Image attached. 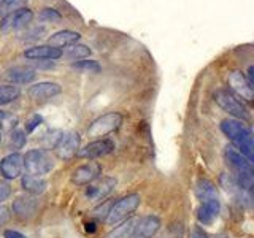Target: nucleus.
Instances as JSON below:
<instances>
[{"label": "nucleus", "instance_id": "18", "mask_svg": "<svg viewBox=\"0 0 254 238\" xmlns=\"http://www.w3.org/2000/svg\"><path fill=\"white\" fill-rule=\"evenodd\" d=\"M13 211L21 219H29L37 211V200L32 197H18L13 202Z\"/></svg>", "mask_w": 254, "mask_h": 238}, {"label": "nucleus", "instance_id": "35", "mask_svg": "<svg viewBox=\"0 0 254 238\" xmlns=\"http://www.w3.org/2000/svg\"><path fill=\"white\" fill-rule=\"evenodd\" d=\"M11 195V186L5 179H0V203L5 202Z\"/></svg>", "mask_w": 254, "mask_h": 238}, {"label": "nucleus", "instance_id": "40", "mask_svg": "<svg viewBox=\"0 0 254 238\" xmlns=\"http://www.w3.org/2000/svg\"><path fill=\"white\" fill-rule=\"evenodd\" d=\"M86 230H87V232H95V224H94V222H87Z\"/></svg>", "mask_w": 254, "mask_h": 238}, {"label": "nucleus", "instance_id": "32", "mask_svg": "<svg viewBox=\"0 0 254 238\" xmlns=\"http://www.w3.org/2000/svg\"><path fill=\"white\" fill-rule=\"evenodd\" d=\"M27 141V137H26V132L22 130H14L11 133V145L16 148V149H21L24 145H26Z\"/></svg>", "mask_w": 254, "mask_h": 238}, {"label": "nucleus", "instance_id": "24", "mask_svg": "<svg viewBox=\"0 0 254 238\" xmlns=\"http://www.w3.org/2000/svg\"><path fill=\"white\" fill-rule=\"evenodd\" d=\"M133 227H135V219H126L123 221L121 226H118L111 230L107 235V238H132Z\"/></svg>", "mask_w": 254, "mask_h": 238}, {"label": "nucleus", "instance_id": "22", "mask_svg": "<svg viewBox=\"0 0 254 238\" xmlns=\"http://www.w3.org/2000/svg\"><path fill=\"white\" fill-rule=\"evenodd\" d=\"M79 38H81V35H79L78 32H75V30H59V32H56V34H53L50 38H48V45L56 46V48L70 46V45L76 43Z\"/></svg>", "mask_w": 254, "mask_h": 238}, {"label": "nucleus", "instance_id": "9", "mask_svg": "<svg viewBox=\"0 0 254 238\" xmlns=\"http://www.w3.org/2000/svg\"><path fill=\"white\" fill-rule=\"evenodd\" d=\"M24 170V156L19 153L8 154L0 161V172L6 179H16Z\"/></svg>", "mask_w": 254, "mask_h": 238}, {"label": "nucleus", "instance_id": "20", "mask_svg": "<svg viewBox=\"0 0 254 238\" xmlns=\"http://www.w3.org/2000/svg\"><path fill=\"white\" fill-rule=\"evenodd\" d=\"M219 181H221V186L224 187L226 192H227V194H230V195H234L238 202L250 200L248 192H246V190H243L240 186L237 184V181H235V178H234V177H230V175H227V173H222Z\"/></svg>", "mask_w": 254, "mask_h": 238}, {"label": "nucleus", "instance_id": "13", "mask_svg": "<svg viewBox=\"0 0 254 238\" xmlns=\"http://www.w3.org/2000/svg\"><path fill=\"white\" fill-rule=\"evenodd\" d=\"M64 54L61 48L50 46V45H40V46H32L29 50L24 51V56L27 59H35V60H43V59H59Z\"/></svg>", "mask_w": 254, "mask_h": 238}, {"label": "nucleus", "instance_id": "33", "mask_svg": "<svg viewBox=\"0 0 254 238\" xmlns=\"http://www.w3.org/2000/svg\"><path fill=\"white\" fill-rule=\"evenodd\" d=\"M111 205H113V203H110V202L103 203V205L97 206V208H95V210L92 211V214H94L95 218H99V219H102V221H105V219H107V216H108V213H110Z\"/></svg>", "mask_w": 254, "mask_h": 238}, {"label": "nucleus", "instance_id": "19", "mask_svg": "<svg viewBox=\"0 0 254 238\" xmlns=\"http://www.w3.org/2000/svg\"><path fill=\"white\" fill-rule=\"evenodd\" d=\"M35 76H37L35 68L24 67V65L13 67V68H10L6 71V78L10 79V81L18 83V84H27L30 81H34Z\"/></svg>", "mask_w": 254, "mask_h": 238}, {"label": "nucleus", "instance_id": "42", "mask_svg": "<svg viewBox=\"0 0 254 238\" xmlns=\"http://www.w3.org/2000/svg\"><path fill=\"white\" fill-rule=\"evenodd\" d=\"M0 141H2V133H0Z\"/></svg>", "mask_w": 254, "mask_h": 238}, {"label": "nucleus", "instance_id": "11", "mask_svg": "<svg viewBox=\"0 0 254 238\" xmlns=\"http://www.w3.org/2000/svg\"><path fill=\"white\" fill-rule=\"evenodd\" d=\"M229 86L230 89H232L237 95H240L242 99H245L246 102H251L253 100V95H254V91H253V86L248 83V79L243 73L240 71H232V73L229 75Z\"/></svg>", "mask_w": 254, "mask_h": 238}, {"label": "nucleus", "instance_id": "17", "mask_svg": "<svg viewBox=\"0 0 254 238\" xmlns=\"http://www.w3.org/2000/svg\"><path fill=\"white\" fill-rule=\"evenodd\" d=\"M219 198H210V200L202 202L200 208L197 211V218L202 224H211L219 214Z\"/></svg>", "mask_w": 254, "mask_h": 238}, {"label": "nucleus", "instance_id": "39", "mask_svg": "<svg viewBox=\"0 0 254 238\" xmlns=\"http://www.w3.org/2000/svg\"><path fill=\"white\" fill-rule=\"evenodd\" d=\"M248 83L251 86H254V67H250L248 68Z\"/></svg>", "mask_w": 254, "mask_h": 238}, {"label": "nucleus", "instance_id": "41", "mask_svg": "<svg viewBox=\"0 0 254 238\" xmlns=\"http://www.w3.org/2000/svg\"><path fill=\"white\" fill-rule=\"evenodd\" d=\"M6 118V115H5V111H2V110H0V124H2L3 122V119Z\"/></svg>", "mask_w": 254, "mask_h": 238}, {"label": "nucleus", "instance_id": "15", "mask_svg": "<svg viewBox=\"0 0 254 238\" xmlns=\"http://www.w3.org/2000/svg\"><path fill=\"white\" fill-rule=\"evenodd\" d=\"M58 94H61V86L58 83H51V81L38 83L29 87V95H30V99H34V100H46Z\"/></svg>", "mask_w": 254, "mask_h": 238}, {"label": "nucleus", "instance_id": "3", "mask_svg": "<svg viewBox=\"0 0 254 238\" xmlns=\"http://www.w3.org/2000/svg\"><path fill=\"white\" fill-rule=\"evenodd\" d=\"M214 100H216V103L222 110L227 111V113L232 115L234 118L242 119V121H250L248 108L229 91H216L214 92Z\"/></svg>", "mask_w": 254, "mask_h": 238}, {"label": "nucleus", "instance_id": "5", "mask_svg": "<svg viewBox=\"0 0 254 238\" xmlns=\"http://www.w3.org/2000/svg\"><path fill=\"white\" fill-rule=\"evenodd\" d=\"M79 143H81V137L76 132H67L62 133L54 143V153L56 157L61 161H70L73 159L79 149Z\"/></svg>", "mask_w": 254, "mask_h": 238}, {"label": "nucleus", "instance_id": "30", "mask_svg": "<svg viewBox=\"0 0 254 238\" xmlns=\"http://www.w3.org/2000/svg\"><path fill=\"white\" fill-rule=\"evenodd\" d=\"M237 173V184L240 186L243 190H251L253 184H254V177H253V172H235Z\"/></svg>", "mask_w": 254, "mask_h": 238}, {"label": "nucleus", "instance_id": "10", "mask_svg": "<svg viewBox=\"0 0 254 238\" xmlns=\"http://www.w3.org/2000/svg\"><path fill=\"white\" fill-rule=\"evenodd\" d=\"M161 229V219L157 216H145L135 221L132 238H151Z\"/></svg>", "mask_w": 254, "mask_h": 238}, {"label": "nucleus", "instance_id": "27", "mask_svg": "<svg viewBox=\"0 0 254 238\" xmlns=\"http://www.w3.org/2000/svg\"><path fill=\"white\" fill-rule=\"evenodd\" d=\"M26 3H27V0H2V3H0V16L5 18V16L24 8Z\"/></svg>", "mask_w": 254, "mask_h": 238}, {"label": "nucleus", "instance_id": "7", "mask_svg": "<svg viewBox=\"0 0 254 238\" xmlns=\"http://www.w3.org/2000/svg\"><path fill=\"white\" fill-rule=\"evenodd\" d=\"M115 149V143L107 138H100V140H94L89 145H86L83 149H78L76 156L83 157V159H95V157H102L110 154L111 151Z\"/></svg>", "mask_w": 254, "mask_h": 238}, {"label": "nucleus", "instance_id": "37", "mask_svg": "<svg viewBox=\"0 0 254 238\" xmlns=\"http://www.w3.org/2000/svg\"><path fill=\"white\" fill-rule=\"evenodd\" d=\"M189 238H208V235H206L200 227H194L192 230H190Z\"/></svg>", "mask_w": 254, "mask_h": 238}, {"label": "nucleus", "instance_id": "34", "mask_svg": "<svg viewBox=\"0 0 254 238\" xmlns=\"http://www.w3.org/2000/svg\"><path fill=\"white\" fill-rule=\"evenodd\" d=\"M42 122H43V118L40 116V115H34V116H32V118L29 119V121L26 122V132H27V133H32L40 124H42Z\"/></svg>", "mask_w": 254, "mask_h": 238}, {"label": "nucleus", "instance_id": "36", "mask_svg": "<svg viewBox=\"0 0 254 238\" xmlns=\"http://www.w3.org/2000/svg\"><path fill=\"white\" fill-rule=\"evenodd\" d=\"M10 218H11L10 208H8V206H3V205H0V226L6 224V222L10 221Z\"/></svg>", "mask_w": 254, "mask_h": 238}, {"label": "nucleus", "instance_id": "14", "mask_svg": "<svg viewBox=\"0 0 254 238\" xmlns=\"http://www.w3.org/2000/svg\"><path fill=\"white\" fill-rule=\"evenodd\" d=\"M116 186V179L115 178H103L100 179L97 184L94 186H89L86 189L84 195L89 198V200H94V202H100L102 198H105L111 190H113V187Z\"/></svg>", "mask_w": 254, "mask_h": 238}, {"label": "nucleus", "instance_id": "12", "mask_svg": "<svg viewBox=\"0 0 254 238\" xmlns=\"http://www.w3.org/2000/svg\"><path fill=\"white\" fill-rule=\"evenodd\" d=\"M221 130L226 135L227 138L232 141H238L243 137H246L248 133H251V129L242 121H237V119H226V121L221 122Z\"/></svg>", "mask_w": 254, "mask_h": 238}, {"label": "nucleus", "instance_id": "8", "mask_svg": "<svg viewBox=\"0 0 254 238\" xmlns=\"http://www.w3.org/2000/svg\"><path fill=\"white\" fill-rule=\"evenodd\" d=\"M100 172H102V169L97 162L84 164L81 167H78V169L71 173V182L76 186H87L99 178Z\"/></svg>", "mask_w": 254, "mask_h": 238}, {"label": "nucleus", "instance_id": "29", "mask_svg": "<svg viewBox=\"0 0 254 238\" xmlns=\"http://www.w3.org/2000/svg\"><path fill=\"white\" fill-rule=\"evenodd\" d=\"M71 68L76 71H81V73H99L102 70L100 63L97 60H79L71 63Z\"/></svg>", "mask_w": 254, "mask_h": 238}, {"label": "nucleus", "instance_id": "25", "mask_svg": "<svg viewBox=\"0 0 254 238\" xmlns=\"http://www.w3.org/2000/svg\"><path fill=\"white\" fill-rule=\"evenodd\" d=\"M197 195H198V198H200L202 202L210 200V198H218L216 186H214L211 181L202 179V181L197 184Z\"/></svg>", "mask_w": 254, "mask_h": 238}, {"label": "nucleus", "instance_id": "1", "mask_svg": "<svg viewBox=\"0 0 254 238\" xmlns=\"http://www.w3.org/2000/svg\"><path fill=\"white\" fill-rule=\"evenodd\" d=\"M54 167V157L46 149H30L24 156V169L29 175L43 177L45 173L51 172Z\"/></svg>", "mask_w": 254, "mask_h": 238}, {"label": "nucleus", "instance_id": "6", "mask_svg": "<svg viewBox=\"0 0 254 238\" xmlns=\"http://www.w3.org/2000/svg\"><path fill=\"white\" fill-rule=\"evenodd\" d=\"M32 19H34V13H32V10H29V8H21V10L5 16L3 21L0 22V29L3 32L18 30V29L26 27L29 22H32Z\"/></svg>", "mask_w": 254, "mask_h": 238}, {"label": "nucleus", "instance_id": "4", "mask_svg": "<svg viewBox=\"0 0 254 238\" xmlns=\"http://www.w3.org/2000/svg\"><path fill=\"white\" fill-rule=\"evenodd\" d=\"M123 122V116L113 111V113H107L100 118H97L95 121L89 125V129H87V135L89 137H94V138H102L105 137V135L115 132L119 125Z\"/></svg>", "mask_w": 254, "mask_h": 238}, {"label": "nucleus", "instance_id": "28", "mask_svg": "<svg viewBox=\"0 0 254 238\" xmlns=\"http://www.w3.org/2000/svg\"><path fill=\"white\" fill-rule=\"evenodd\" d=\"M65 56L71 60H76V59H83V58H87V56H91V50L87 48L86 45H78V43H73L67 48L65 51Z\"/></svg>", "mask_w": 254, "mask_h": 238}, {"label": "nucleus", "instance_id": "23", "mask_svg": "<svg viewBox=\"0 0 254 238\" xmlns=\"http://www.w3.org/2000/svg\"><path fill=\"white\" fill-rule=\"evenodd\" d=\"M238 153H240L242 156H245L248 161L253 164L254 161V141H253V133H248L246 137H243L242 140L238 141H234L232 145Z\"/></svg>", "mask_w": 254, "mask_h": 238}, {"label": "nucleus", "instance_id": "16", "mask_svg": "<svg viewBox=\"0 0 254 238\" xmlns=\"http://www.w3.org/2000/svg\"><path fill=\"white\" fill-rule=\"evenodd\" d=\"M224 157H226L227 164L230 167H234L235 172H253V164L245 156H242L240 153H238L232 145L226 148Z\"/></svg>", "mask_w": 254, "mask_h": 238}, {"label": "nucleus", "instance_id": "26", "mask_svg": "<svg viewBox=\"0 0 254 238\" xmlns=\"http://www.w3.org/2000/svg\"><path fill=\"white\" fill-rule=\"evenodd\" d=\"M21 95V89L13 84H3L0 86V105H6L13 100H16Z\"/></svg>", "mask_w": 254, "mask_h": 238}, {"label": "nucleus", "instance_id": "2", "mask_svg": "<svg viewBox=\"0 0 254 238\" xmlns=\"http://www.w3.org/2000/svg\"><path fill=\"white\" fill-rule=\"evenodd\" d=\"M140 202H141V197L138 194H130V195L119 198L116 203L111 205L110 213L105 221L110 226H116L119 222L129 219L130 214H133L135 210L140 206Z\"/></svg>", "mask_w": 254, "mask_h": 238}, {"label": "nucleus", "instance_id": "21", "mask_svg": "<svg viewBox=\"0 0 254 238\" xmlns=\"http://www.w3.org/2000/svg\"><path fill=\"white\" fill-rule=\"evenodd\" d=\"M21 186L26 192L32 194V195H38L45 192V189L48 186V182L43 177H37V175H24L21 179Z\"/></svg>", "mask_w": 254, "mask_h": 238}, {"label": "nucleus", "instance_id": "31", "mask_svg": "<svg viewBox=\"0 0 254 238\" xmlns=\"http://www.w3.org/2000/svg\"><path fill=\"white\" fill-rule=\"evenodd\" d=\"M40 19L46 21V22H59L61 21V13L53 10V8H45V10L40 13Z\"/></svg>", "mask_w": 254, "mask_h": 238}, {"label": "nucleus", "instance_id": "38", "mask_svg": "<svg viewBox=\"0 0 254 238\" xmlns=\"http://www.w3.org/2000/svg\"><path fill=\"white\" fill-rule=\"evenodd\" d=\"M3 237L5 238H27L24 234L18 232V230H11V229H8L3 232Z\"/></svg>", "mask_w": 254, "mask_h": 238}]
</instances>
